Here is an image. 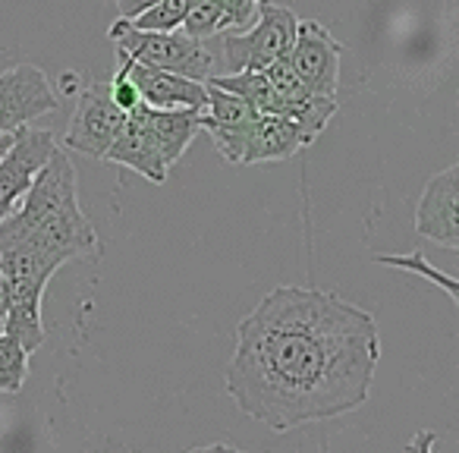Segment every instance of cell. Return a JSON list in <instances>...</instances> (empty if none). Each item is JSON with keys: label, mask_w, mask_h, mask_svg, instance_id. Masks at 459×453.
I'll list each match as a JSON object with an SVG mask.
<instances>
[{"label": "cell", "mask_w": 459, "mask_h": 453, "mask_svg": "<svg viewBox=\"0 0 459 453\" xmlns=\"http://www.w3.org/2000/svg\"><path fill=\"white\" fill-rule=\"evenodd\" d=\"M377 265H384V268H400V271H409V274L421 277V281L434 283V287H440L446 296H450V302H459V283L456 277L444 274V271H437L431 262H428L421 252H409V256H381L375 258Z\"/></svg>", "instance_id": "obj_17"}, {"label": "cell", "mask_w": 459, "mask_h": 453, "mask_svg": "<svg viewBox=\"0 0 459 453\" xmlns=\"http://www.w3.org/2000/svg\"><path fill=\"white\" fill-rule=\"evenodd\" d=\"M296 13L274 0L258 4L255 22L243 35H223V60L230 73H264L271 64L283 60L296 39Z\"/></svg>", "instance_id": "obj_4"}, {"label": "cell", "mask_w": 459, "mask_h": 453, "mask_svg": "<svg viewBox=\"0 0 459 453\" xmlns=\"http://www.w3.org/2000/svg\"><path fill=\"white\" fill-rule=\"evenodd\" d=\"M415 231L446 249L459 246V167L434 173L415 208Z\"/></svg>", "instance_id": "obj_9"}, {"label": "cell", "mask_w": 459, "mask_h": 453, "mask_svg": "<svg viewBox=\"0 0 459 453\" xmlns=\"http://www.w3.org/2000/svg\"><path fill=\"white\" fill-rule=\"evenodd\" d=\"M129 70V79L139 89V98L145 108L152 110H202L208 101V89L204 83H192V79L173 76L164 70H152V66L133 64V60L120 57Z\"/></svg>", "instance_id": "obj_11"}, {"label": "cell", "mask_w": 459, "mask_h": 453, "mask_svg": "<svg viewBox=\"0 0 459 453\" xmlns=\"http://www.w3.org/2000/svg\"><path fill=\"white\" fill-rule=\"evenodd\" d=\"M340 51H343V45L333 41V35L327 32L321 22L306 20L296 26V39H293V48H290L287 60L296 76H299V83L306 85L312 95L337 98Z\"/></svg>", "instance_id": "obj_7"}, {"label": "cell", "mask_w": 459, "mask_h": 453, "mask_svg": "<svg viewBox=\"0 0 459 453\" xmlns=\"http://www.w3.org/2000/svg\"><path fill=\"white\" fill-rule=\"evenodd\" d=\"M108 89H110V101H114L123 114H129V110H135L142 104L139 89H135L133 79H129V70L123 60H120V70L114 73V79H108Z\"/></svg>", "instance_id": "obj_18"}, {"label": "cell", "mask_w": 459, "mask_h": 453, "mask_svg": "<svg viewBox=\"0 0 459 453\" xmlns=\"http://www.w3.org/2000/svg\"><path fill=\"white\" fill-rule=\"evenodd\" d=\"M204 89H208V101L202 108V129H208L211 142H214V148L221 152L223 161L239 164L243 161L246 139H249L258 114L243 98L230 95L223 89H214V85H204Z\"/></svg>", "instance_id": "obj_10"}, {"label": "cell", "mask_w": 459, "mask_h": 453, "mask_svg": "<svg viewBox=\"0 0 459 453\" xmlns=\"http://www.w3.org/2000/svg\"><path fill=\"white\" fill-rule=\"evenodd\" d=\"M223 29H230V16L221 0H192L179 32L192 41H208L211 35L223 32Z\"/></svg>", "instance_id": "obj_15"}, {"label": "cell", "mask_w": 459, "mask_h": 453, "mask_svg": "<svg viewBox=\"0 0 459 453\" xmlns=\"http://www.w3.org/2000/svg\"><path fill=\"white\" fill-rule=\"evenodd\" d=\"M104 158L114 161V164L129 167V170H135V173H142L148 183H158V186L164 183L167 173H170L164 167V161H160L158 142H154L152 129H148L145 104H139L135 110H129L120 135L114 139V145L108 148Z\"/></svg>", "instance_id": "obj_12"}, {"label": "cell", "mask_w": 459, "mask_h": 453, "mask_svg": "<svg viewBox=\"0 0 459 453\" xmlns=\"http://www.w3.org/2000/svg\"><path fill=\"white\" fill-rule=\"evenodd\" d=\"M154 4H158V0H117V10H120V20L133 22V20H139L142 13H148Z\"/></svg>", "instance_id": "obj_20"}, {"label": "cell", "mask_w": 459, "mask_h": 453, "mask_svg": "<svg viewBox=\"0 0 459 453\" xmlns=\"http://www.w3.org/2000/svg\"><path fill=\"white\" fill-rule=\"evenodd\" d=\"M434 444H437V434L434 431H419L412 440L406 444V453H434Z\"/></svg>", "instance_id": "obj_21"}, {"label": "cell", "mask_w": 459, "mask_h": 453, "mask_svg": "<svg viewBox=\"0 0 459 453\" xmlns=\"http://www.w3.org/2000/svg\"><path fill=\"white\" fill-rule=\"evenodd\" d=\"M4 246H32L64 262L101 252V240L79 205V177L66 152L57 148L51 154L20 208L0 221V249Z\"/></svg>", "instance_id": "obj_2"}, {"label": "cell", "mask_w": 459, "mask_h": 453, "mask_svg": "<svg viewBox=\"0 0 459 453\" xmlns=\"http://www.w3.org/2000/svg\"><path fill=\"white\" fill-rule=\"evenodd\" d=\"M221 4L230 16V29H246L255 22L258 4H262V0H221Z\"/></svg>", "instance_id": "obj_19"}, {"label": "cell", "mask_w": 459, "mask_h": 453, "mask_svg": "<svg viewBox=\"0 0 459 453\" xmlns=\"http://www.w3.org/2000/svg\"><path fill=\"white\" fill-rule=\"evenodd\" d=\"M186 453H246V450H237V447L230 444H208V447H192V450Z\"/></svg>", "instance_id": "obj_22"}, {"label": "cell", "mask_w": 459, "mask_h": 453, "mask_svg": "<svg viewBox=\"0 0 459 453\" xmlns=\"http://www.w3.org/2000/svg\"><path fill=\"white\" fill-rule=\"evenodd\" d=\"M108 39L117 45V57H126L133 64L164 70L173 76L204 83L214 66V54L204 41H192L183 32H135L126 20H117L108 29Z\"/></svg>", "instance_id": "obj_3"}, {"label": "cell", "mask_w": 459, "mask_h": 453, "mask_svg": "<svg viewBox=\"0 0 459 453\" xmlns=\"http://www.w3.org/2000/svg\"><path fill=\"white\" fill-rule=\"evenodd\" d=\"M315 142L312 133L299 126V123L287 120V117H268L258 114L255 126H252L249 139L243 148V161L239 164H268V161H287L299 154Z\"/></svg>", "instance_id": "obj_13"}, {"label": "cell", "mask_w": 459, "mask_h": 453, "mask_svg": "<svg viewBox=\"0 0 459 453\" xmlns=\"http://www.w3.org/2000/svg\"><path fill=\"white\" fill-rule=\"evenodd\" d=\"M57 152V139L48 129L22 126L13 133V145L0 154V221L10 217L26 198L41 167Z\"/></svg>", "instance_id": "obj_6"}, {"label": "cell", "mask_w": 459, "mask_h": 453, "mask_svg": "<svg viewBox=\"0 0 459 453\" xmlns=\"http://www.w3.org/2000/svg\"><path fill=\"white\" fill-rule=\"evenodd\" d=\"M60 108L45 70L32 64L0 73V135H13L26 123Z\"/></svg>", "instance_id": "obj_8"}, {"label": "cell", "mask_w": 459, "mask_h": 453, "mask_svg": "<svg viewBox=\"0 0 459 453\" xmlns=\"http://www.w3.org/2000/svg\"><path fill=\"white\" fill-rule=\"evenodd\" d=\"M32 353L10 334H0V394H20L26 388Z\"/></svg>", "instance_id": "obj_16"}, {"label": "cell", "mask_w": 459, "mask_h": 453, "mask_svg": "<svg viewBox=\"0 0 459 453\" xmlns=\"http://www.w3.org/2000/svg\"><path fill=\"white\" fill-rule=\"evenodd\" d=\"M123 123H126V114L110 101L108 83H89L76 91V114L64 135V148L82 152L89 158H104L120 135Z\"/></svg>", "instance_id": "obj_5"}, {"label": "cell", "mask_w": 459, "mask_h": 453, "mask_svg": "<svg viewBox=\"0 0 459 453\" xmlns=\"http://www.w3.org/2000/svg\"><path fill=\"white\" fill-rule=\"evenodd\" d=\"M377 359L365 309L318 287H277L237 325L223 378L239 413L283 434L362 406Z\"/></svg>", "instance_id": "obj_1"}, {"label": "cell", "mask_w": 459, "mask_h": 453, "mask_svg": "<svg viewBox=\"0 0 459 453\" xmlns=\"http://www.w3.org/2000/svg\"><path fill=\"white\" fill-rule=\"evenodd\" d=\"M145 120L152 129L154 142L164 167L170 170L179 158L186 154V148L192 145L198 133H202V110H152L145 108Z\"/></svg>", "instance_id": "obj_14"}, {"label": "cell", "mask_w": 459, "mask_h": 453, "mask_svg": "<svg viewBox=\"0 0 459 453\" xmlns=\"http://www.w3.org/2000/svg\"><path fill=\"white\" fill-rule=\"evenodd\" d=\"M10 145H13V135H0V154L7 152Z\"/></svg>", "instance_id": "obj_23"}]
</instances>
